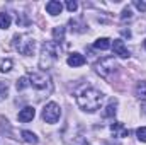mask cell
Listing matches in <instances>:
<instances>
[{
  "label": "cell",
  "instance_id": "1",
  "mask_svg": "<svg viewBox=\"0 0 146 145\" xmlns=\"http://www.w3.org/2000/svg\"><path fill=\"white\" fill-rule=\"evenodd\" d=\"M76 104L80 106V109H83V111L94 113V111H97V109L100 108V104H102V94H100V91L92 89V87L83 89L76 96Z\"/></svg>",
  "mask_w": 146,
  "mask_h": 145
},
{
  "label": "cell",
  "instance_id": "2",
  "mask_svg": "<svg viewBox=\"0 0 146 145\" xmlns=\"http://www.w3.org/2000/svg\"><path fill=\"white\" fill-rule=\"evenodd\" d=\"M58 60V46L54 41H46L42 44V53H41V67L48 68L51 63Z\"/></svg>",
  "mask_w": 146,
  "mask_h": 145
},
{
  "label": "cell",
  "instance_id": "3",
  "mask_svg": "<svg viewBox=\"0 0 146 145\" xmlns=\"http://www.w3.org/2000/svg\"><path fill=\"white\" fill-rule=\"evenodd\" d=\"M29 84L37 91H51V79L44 72H31L29 73Z\"/></svg>",
  "mask_w": 146,
  "mask_h": 145
},
{
  "label": "cell",
  "instance_id": "4",
  "mask_svg": "<svg viewBox=\"0 0 146 145\" xmlns=\"http://www.w3.org/2000/svg\"><path fill=\"white\" fill-rule=\"evenodd\" d=\"M14 46L22 55H33L34 48H36V43H34V39L31 36H19V34H15L14 36Z\"/></svg>",
  "mask_w": 146,
  "mask_h": 145
},
{
  "label": "cell",
  "instance_id": "5",
  "mask_svg": "<svg viewBox=\"0 0 146 145\" xmlns=\"http://www.w3.org/2000/svg\"><path fill=\"white\" fill-rule=\"evenodd\" d=\"M95 72L99 73L100 77H104V79H109L112 73L115 72V62H114V58H102L100 62H97L95 63Z\"/></svg>",
  "mask_w": 146,
  "mask_h": 145
},
{
  "label": "cell",
  "instance_id": "6",
  "mask_svg": "<svg viewBox=\"0 0 146 145\" xmlns=\"http://www.w3.org/2000/svg\"><path fill=\"white\" fill-rule=\"evenodd\" d=\"M61 116V109L56 103H48L42 109V119L46 123H56Z\"/></svg>",
  "mask_w": 146,
  "mask_h": 145
},
{
  "label": "cell",
  "instance_id": "7",
  "mask_svg": "<svg viewBox=\"0 0 146 145\" xmlns=\"http://www.w3.org/2000/svg\"><path fill=\"white\" fill-rule=\"evenodd\" d=\"M110 48H112L114 55H119L121 58H127L129 56V50L126 48V44H124L122 39H114V43H112Z\"/></svg>",
  "mask_w": 146,
  "mask_h": 145
},
{
  "label": "cell",
  "instance_id": "8",
  "mask_svg": "<svg viewBox=\"0 0 146 145\" xmlns=\"http://www.w3.org/2000/svg\"><path fill=\"white\" fill-rule=\"evenodd\" d=\"M46 10H48V14H51V15H58V14H61V10H63V3L58 2V0H51V2L46 3Z\"/></svg>",
  "mask_w": 146,
  "mask_h": 145
},
{
  "label": "cell",
  "instance_id": "9",
  "mask_svg": "<svg viewBox=\"0 0 146 145\" xmlns=\"http://www.w3.org/2000/svg\"><path fill=\"white\" fill-rule=\"evenodd\" d=\"M110 132H112L114 135H119V137H127V135H129V130H127L121 121L112 123V125H110Z\"/></svg>",
  "mask_w": 146,
  "mask_h": 145
},
{
  "label": "cell",
  "instance_id": "10",
  "mask_svg": "<svg viewBox=\"0 0 146 145\" xmlns=\"http://www.w3.org/2000/svg\"><path fill=\"white\" fill-rule=\"evenodd\" d=\"M34 116H36V111H34V108L27 106V108H24L21 113H19V121H22V123H27V121H31Z\"/></svg>",
  "mask_w": 146,
  "mask_h": 145
},
{
  "label": "cell",
  "instance_id": "11",
  "mask_svg": "<svg viewBox=\"0 0 146 145\" xmlns=\"http://www.w3.org/2000/svg\"><path fill=\"white\" fill-rule=\"evenodd\" d=\"M66 62H68L70 67H82V65H85V56L80 55V53H72Z\"/></svg>",
  "mask_w": 146,
  "mask_h": 145
},
{
  "label": "cell",
  "instance_id": "12",
  "mask_svg": "<svg viewBox=\"0 0 146 145\" xmlns=\"http://www.w3.org/2000/svg\"><path fill=\"white\" fill-rule=\"evenodd\" d=\"M94 46H95L97 50H109L110 46H112V43H110L109 38H99V39L94 43Z\"/></svg>",
  "mask_w": 146,
  "mask_h": 145
},
{
  "label": "cell",
  "instance_id": "13",
  "mask_svg": "<svg viewBox=\"0 0 146 145\" xmlns=\"http://www.w3.org/2000/svg\"><path fill=\"white\" fill-rule=\"evenodd\" d=\"M10 22H12L10 15L5 14V12H0V29H9L10 28Z\"/></svg>",
  "mask_w": 146,
  "mask_h": 145
},
{
  "label": "cell",
  "instance_id": "14",
  "mask_svg": "<svg viewBox=\"0 0 146 145\" xmlns=\"http://www.w3.org/2000/svg\"><path fill=\"white\" fill-rule=\"evenodd\" d=\"M21 135H22V140H24V142H27V144H37V137L33 133V132L24 130Z\"/></svg>",
  "mask_w": 146,
  "mask_h": 145
},
{
  "label": "cell",
  "instance_id": "15",
  "mask_svg": "<svg viewBox=\"0 0 146 145\" xmlns=\"http://www.w3.org/2000/svg\"><path fill=\"white\" fill-rule=\"evenodd\" d=\"M117 103L115 101H110V104L106 108V111H104V116L106 118H110V116H115V113H117Z\"/></svg>",
  "mask_w": 146,
  "mask_h": 145
},
{
  "label": "cell",
  "instance_id": "16",
  "mask_svg": "<svg viewBox=\"0 0 146 145\" xmlns=\"http://www.w3.org/2000/svg\"><path fill=\"white\" fill-rule=\"evenodd\" d=\"M134 92H136V96H138V97H146V82H145V80L136 84Z\"/></svg>",
  "mask_w": 146,
  "mask_h": 145
},
{
  "label": "cell",
  "instance_id": "17",
  "mask_svg": "<svg viewBox=\"0 0 146 145\" xmlns=\"http://www.w3.org/2000/svg\"><path fill=\"white\" fill-rule=\"evenodd\" d=\"M27 85H31V84H29V77H21V79L17 80V84H15L17 91H24Z\"/></svg>",
  "mask_w": 146,
  "mask_h": 145
},
{
  "label": "cell",
  "instance_id": "18",
  "mask_svg": "<svg viewBox=\"0 0 146 145\" xmlns=\"http://www.w3.org/2000/svg\"><path fill=\"white\" fill-rule=\"evenodd\" d=\"M53 36H54L56 41L61 43L63 38H65V28H61V26H60V28H54V29H53Z\"/></svg>",
  "mask_w": 146,
  "mask_h": 145
},
{
  "label": "cell",
  "instance_id": "19",
  "mask_svg": "<svg viewBox=\"0 0 146 145\" xmlns=\"http://www.w3.org/2000/svg\"><path fill=\"white\" fill-rule=\"evenodd\" d=\"M7 94H9L7 84H5V82H0V101H3V99L7 97Z\"/></svg>",
  "mask_w": 146,
  "mask_h": 145
},
{
  "label": "cell",
  "instance_id": "20",
  "mask_svg": "<svg viewBox=\"0 0 146 145\" xmlns=\"http://www.w3.org/2000/svg\"><path fill=\"white\" fill-rule=\"evenodd\" d=\"M12 68V60H3L2 63H0V70L2 72H9Z\"/></svg>",
  "mask_w": 146,
  "mask_h": 145
},
{
  "label": "cell",
  "instance_id": "21",
  "mask_svg": "<svg viewBox=\"0 0 146 145\" xmlns=\"http://www.w3.org/2000/svg\"><path fill=\"white\" fill-rule=\"evenodd\" d=\"M136 135H138V138H139L141 142H146V126L138 128V130H136Z\"/></svg>",
  "mask_w": 146,
  "mask_h": 145
},
{
  "label": "cell",
  "instance_id": "22",
  "mask_svg": "<svg viewBox=\"0 0 146 145\" xmlns=\"http://www.w3.org/2000/svg\"><path fill=\"white\" fill-rule=\"evenodd\" d=\"M131 17H133V12H131V9H129V7H126V9L122 10L121 19H122V21H126V19H131Z\"/></svg>",
  "mask_w": 146,
  "mask_h": 145
},
{
  "label": "cell",
  "instance_id": "23",
  "mask_svg": "<svg viewBox=\"0 0 146 145\" xmlns=\"http://www.w3.org/2000/svg\"><path fill=\"white\" fill-rule=\"evenodd\" d=\"M66 9H68L70 12H75V10L78 9V3H76L75 0H68V2H66Z\"/></svg>",
  "mask_w": 146,
  "mask_h": 145
},
{
  "label": "cell",
  "instance_id": "24",
  "mask_svg": "<svg viewBox=\"0 0 146 145\" xmlns=\"http://www.w3.org/2000/svg\"><path fill=\"white\" fill-rule=\"evenodd\" d=\"M134 5H136V9H138V10L146 12V3H145V2H139V0H136V2H134Z\"/></svg>",
  "mask_w": 146,
  "mask_h": 145
},
{
  "label": "cell",
  "instance_id": "25",
  "mask_svg": "<svg viewBox=\"0 0 146 145\" xmlns=\"http://www.w3.org/2000/svg\"><path fill=\"white\" fill-rule=\"evenodd\" d=\"M141 109H143V113L146 114V104H143V106H141Z\"/></svg>",
  "mask_w": 146,
  "mask_h": 145
},
{
  "label": "cell",
  "instance_id": "26",
  "mask_svg": "<svg viewBox=\"0 0 146 145\" xmlns=\"http://www.w3.org/2000/svg\"><path fill=\"white\" fill-rule=\"evenodd\" d=\"M145 46H146V41H145Z\"/></svg>",
  "mask_w": 146,
  "mask_h": 145
}]
</instances>
